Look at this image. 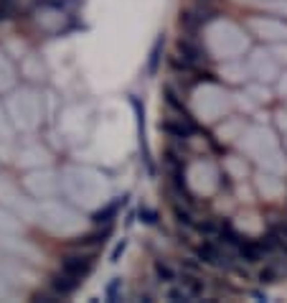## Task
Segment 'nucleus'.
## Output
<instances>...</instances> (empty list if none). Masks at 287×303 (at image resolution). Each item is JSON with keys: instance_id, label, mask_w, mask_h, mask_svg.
Wrapping results in <instances>:
<instances>
[{"instance_id": "423d86ee", "label": "nucleus", "mask_w": 287, "mask_h": 303, "mask_svg": "<svg viewBox=\"0 0 287 303\" xmlns=\"http://www.w3.org/2000/svg\"><path fill=\"white\" fill-rule=\"evenodd\" d=\"M196 257H198V262H206V265H214V268L229 265V255L216 242H204L201 247H196Z\"/></svg>"}, {"instance_id": "1a4fd4ad", "label": "nucleus", "mask_w": 287, "mask_h": 303, "mask_svg": "<svg viewBox=\"0 0 287 303\" xmlns=\"http://www.w3.org/2000/svg\"><path fill=\"white\" fill-rule=\"evenodd\" d=\"M122 204H125V196H120L117 201H112V204H107L104 209L94 212V214H92V222H94V225H109V222L117 217V212H120Z\"/></svg>"}, {"instance_id": "f8f14e48", "label": "nucleus", "mask_w": 287, "mask_h": 303, "mask_svg": "<svg viewBox=\"0 0 287 303\" xmlns=\"http://www.w3.org/2000/svg\"><path fill=\"white\" fill-rule=\"evenodd\" d=\"M152 270H155V278H158L160 283H175V270H173L168 262H163V260H155Z\"/></svg>"}, {"instance_id": "0eeeda50", "label": "nucleus", "mask_w": 287, "mask_h": 303, "mask_svg": "<svg viewBox=\"0 0 287 303\" xmlns=\"http://www.w3.org/2000/svg\"><path fill=\"white\" fill-rule=\"evenodd\" d=\"M163 102H165V107H168L173 115H191V112L186 110V102H183L181 92H178L175 87H170V84L163 87Z\"/></svg>"}, {"instance_id": "9d476101", "label": "nucleus", "mask_w": 287, "mask_h": 303, "mask_svg": "<svg viewBox=\"0 0 287 303\" xmlns=\"http://www.w3.org/2000/svg\"><path fill=\"white\" fill-rule=\"evenodd\" d=\"M107 232H92V234H84V237H76L72 245L76 250H97L102 242H104Z\"/></svg>"}, {"instance_id": "7ed1b4c3", "label": "nucleus", "mask_w": 287, "mask_h": 303, "mask_svg": "<svg viewBox=\"0 0 287 303\" xmlns=\"http://www.w3.org/2000/svg\"><path fill=\"white\" fill-rule=\"evenodd\" d=\"M211 10H209V3H198L196 8H188V10H181V18H178V23H181V28H186L188 33H193L196 28H201L206 21H211Z\"/></svg>"}, {"instance_id": "dca6fc26", "label": "nucleus", "mask_w": 287, "mask_h": 303, "mask_svg": "<svg viewBox=\"0 0 287 303\" xmlns=\"http://www.w3.org/2000/svg\"><path fill=\"white\" fill-rule=\"evenodd\" d=\"M33 301H38V303H56V301H61V296H59V293H54V291H43V293H36V296H33Z\"/></svg>"}, {"instance_id": "39448f33", "label": "nucleus", "mask_w": 287, "mask_h": 303, "mask_svg": "<svg viewBox=\"0 0 287 303\" xmlns=\"http://www.w3.org/2000/svg\"><path fill=\"white\" fill-rule=\"evenodd\" d=\"M49 286H51V291H54V293H59L61 298H67V296H72L74 291L81 286V278H76V275L67 273V270L61 268L59 273H54V275H51Z\"/></svg>"}, {"instance_id": "ddd939ff", "label": "nucleus", "mask_w": 287, "mask_h": 303, "mask_svg": "<svg viewBox=\"0 0 287 303\" xmlns=\"http://www.w3.org/2000/svg\"><path fill=\"white\" fill-rule=\"evenodd\" d=\"M160 56H163V36L152 44V51H150V62H147V74L152 76L158 72V64H160Z\"/></svg>"}, {"instance_id": "f257e3e1", "label": "nucleus", "mask_w": 287, "mask_h": 303, "mask_svg": "<svg viewBox=\"0 0 287 303\" xmlns=\"http://www.w3.org/2000/svg\"><path fill=\"white\" fill-rule=\"evenodd\" d=\"M94 265H97L94 250H74V252L61 257V268H64L67 273L76 275V278H86V275L94 270Z\"/></svg>"}, {"instance_id": "20e7f679", "label": "nucleus", "mask_w": 287, "mask_h": 303, "mask_svg": "<svg viewBox=\"0 0 287 303\" xmlns=\"http://www.w3.org/2000/svg\"><path fill=\"white\" fill-rule=\"evenodd\" d=\"M175 51L186 59V62H191L193 67H204L206 62H209V54H206V49L201 46V44H196L193 38H178V44H175Z\"/></svg>"}, {"instance_id": "4468645a", "label": "nucleus", "mask_w": 287, "mask_h": 303, "mask_svg": "<svg viewBox=\"0 0 287 303\" xmlns=\"http://www.w3.org/2000/svg\"><path fill=\"white\" fill-rule=\"evenodd\" d=\"M168 301H193V296L186 291V286L181 283V286H173L170 291H168Z\"/></svg>"}, {"instance_id": "a211bd4d", "label": "nucleus", "mask_w": 287, "mask_h": 303, "mask_svg": "<svg viewBox=\"0 0 287 303\" xmlns=\"http://www.w3.org/2000/svg\"><path fill=\"white\" fill-rule=\"evenodd\" d=\"M125 247H127V239H120L117 245H115V250H112V262H120V257H122V252H125Z\"/></svg>"}, {"instance_id": "f3484780", "label": "nucleus", "mask_w": 287, "mask_h": 303, "mask_svg": "<svg viewBox=\"0 0 287 303\" xmlns=\"http://www.w3.org/2000/svg\"><path fill=\"white\" fill-rule=\"evenodd\" d=\"M259 280H262V283H275V280H277V270H275L272 265L262 268V273H259Z\"/></svg>"}, {"instance_id": "2eb2a0df", "label": "nucleus", "mask_w": 287, "mask_h": 303, "mask_svg": "<svg viewBox=\"0 0 287 303\" xmlns=\"http://www.w3.org/2000/svg\"><path fill=\"white\" fill-rule=\"evenodd\" d=\"M138 217L143 219L145 225H158V212H155V209H147V207H143V209L138 212Z\"/></svg>"}, {"instance_id": "9b49d317", "label": "nucleus", "mask_w": 287, "mask_h": 303, "mask_svg": "<svg viewBox=\"0 0 287 303\" xmlns=\"http://www.w3.org/2000/svg\"><path fill=\"white\" fill-rule=\"evenodd\" d=\"M165 166L168 168H183L186 166V153L175 146H168L165 148Z\"/></svg>"}, {"instance_id": "6e6552de", "label": "nucleus", "mask_w": 287, "mask_h": 303, "mask_svg": "<svg viewBox=\"0 0 287 303\" xmlns=\"http://www.w3.org/2000/svg\"><path fill=\"white\" fill-rule=\"evenodd\" d=\"M173 214H175V219H178L181 225H186V227H196V222H198V214H196V209H193L191 201L173 199Z\"/></svg>"}, {"instance_id": "f03ea898", "label": "nucleus", "mask_w": 287, "mask_h": 303, "mask_svg": "<svg viewBox=\"0 0 287 303\" xmlns=\"http://www.w3.org/2000/svg\"><path fill=\"white\" fill-rule=\"evenodd\" d=\"M160 130L175 140H186L196 133V123L191 115H170V117L160 120Z\"/></svg>"}, {"instance_id": "6ab92c4d", "label": "nucleus", "mask_w": 287, "mask_h": 303, "mask_svg": "<svg viewBox=\"0 0 287 303\" xmlns=\"http://www.w3.org/2000/svg\"><path fill=\"white\" fill-rule=\"evenodd\" d=\"M117 286H120V278H115V283L107 288V296H109V298H115V296H117Z\"/></svg>"}, {"instance_id": "aec40b11", "label": "nucleus", "mask_w": 287, "mask_h": 303, "mask_svg": "<svg viewBox=\"0 0 287 303\" xmlns=\"http://www.w3.org/2000/svg\"><path fill=\"white\" fill-rule=\"evenodd\" d=\"M198 3H211V0H198Z\"/></svg>"}]
</instances>
